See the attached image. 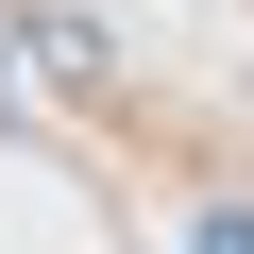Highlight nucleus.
<instances>
[{
  "label": "nucleus",
  "mask_w": 254,
  "mask_h": 254,
  "mask_svg": "<svg viewBox=\"0 0 254 254\" xmlns=\"http://www.w3.org/2000/svg\"><path fill=\"white\" fill-rule=\"evenodd\" d=\"M17 34H34V68H51V85H102V34H85V17H17Z\"/></svg>",
  "instance_id": "obj_1"
},
{
  "label": "nucleus",
  "mask_w": 254,
  "mask_h": 254,
  "mask_svg": "<svg viewBox=\"0 0 254 254\" xmlns=\"http://www.w3.org/2000/svg\"><path fill=\"white\" fill-rule=\"evenodd\" d=\"M187 254H254V203H203V237Z\"/></svg>",
  "instance_id": "obj_2"
}]
</instances>
